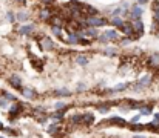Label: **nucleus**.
<instances>
[{
	"label": "nucleus",
	"instance_id": "obj_1",
	"mask_svg": "<svg viewBox=\"0 0 159 138\" xmlns=\"http://www.w3.org/2000/svg\"><path fill=\"white\" fill-rule=\"evenodd\" d=\"M81 26L87 28V26H91V28H107L108 26V17L104 15V14H98V15H90V17H85L84 20H81Z\"/></svg>",
	"mask_w": 159,
	"mask_h": 138
},
{
	"label": "nucleus",
	"instance_id": "obj_2",
	"mask_svg": "<svg viewBox=\"0 0 159 138\" xmlns=\"http://www.w3.org/2000/svg\"><path fill=\"white\" fill-rule=\"evenodd\" d=\"M102 126H110V127H121V129H124V127H128V121L124 117H121V115H111V117H108V118H104V120H101V121L98 123V127L101 129Z\"/></svg>",
	"mask_w": 159,
	"mask_h": 138
},
{
	"label": "nucleus",
	"instance_id": "obj_3",
	"mask_svg": "<svg viewBox=\"0 0 159 138\" xmlns=\"http://www.w3.org/2000/svg\"><path fill=\"white\" fill-rule=\"evenodd\" d=\"M56 12V8H53V6H47V5H39L37 6V11H36V15L40 22L43 23H48L50 22V18L54 15Z\"/></svg>",
	"mask_w": 159,
	"mask_h": 138
},
{
	"label": "nucleus",
	"instance_id": "obj_4",
	"mask_svg": "<svg viewBox=\"0 0 159 138\" xmlns=\"http://www.w3.org/2000/svg\"><path fill=\"white\" fill-rule=\"evenodd\" d=\"M128 14H130V5L127 2H122L119 3L116 8H113L110 11V15H114V17H122L124 20H128Z\"/></svg>",
	"mask_w": 159,
	"mask_h": 138
},
{
	"label": "nucleus",
	"instance_id": "obj_5",
	"mask_svg": "<svg viewBox=\"0 0 159 138\" xmlns=\"http://www.w3.org/2000/svg\"><path fill=\"white\" fill-rule=\"evenodd\" d=\"M37 45H39V48H40L42 51H45V52H53V51L57 49L56 42L53 40L51 37H47V35H43L42 39L37 42Z\"/></svg>",
	"mask_w": 159,
	"mask_h": 138
},
{
	"label": "nucleus",
	"instance_id": "obj_6",
	"mask_svg": "<svg viewBox=\"0 0 159 138\" xmlns=\"http://www.w3.org/2000/svg\"><path fill=\"white\" fill-rule=\"evenodd\" d=\"M67 129H74V127H82V112H74L67 117Z\"/></svg>",
	"mask_w": 159,
	"mask_h": 138
},
{
	"label": "nucleus",
	"instance_id": "obj_7",
	"mask_svg": "<svg viewBox=\"0 0 159 138\" xmlns=\"http://www.w3.org/2000/svg\"><path fill=\"white\" fill-rule=\"evenodd\" d=\"M20 95L25 98V100H28V101H36V100H39V94H37V91L36 89H33V88H30V86H23L20 91Z\"/></svg>",
	"mask_w": 159,
	"mask_h": 138
},
{
	"label": "nucleus",
	"instance_id": "obj_8",
	"mask_svg": "<svg viewBox=\"0 0 159 138\" xmlns=\"http://www.w3.org/2000/svg\"><path fill=\"white\" fill-rule=\"evenodd\" d=\"M144 15V8L139 6L138 3L130 5V14H128V20H142Z\"/></svg>",
	"mask_w": 159,
	"mask_h": 138
},
{
	"label": "nucleus",
	"instance_id": "obj_9",
	"mask_svg": "<svg viewBox=\"0 0 159 138\" xmlns=\"http://www.w3.org/2000/svg\"><path fill=\"white\" fill-rule=\"evenodd\" d=\"M36 29H37L36 23H23V25H20L19 28H17V32H19V35L30 37V35H33L34 32H36Z\"/></svg>",
	"mask_w": 159,
	"mask_h": 138
},
{
	"label": "nucleus",
	"instance_id": "obj_10",
	"mask_svg": "<svg viewBox=\"0 0 159 138\" xmlns=\"http://www.w3.org/2000/svg\"><path fill=\"white\" fill-rule=\"evenodd\" d=\"M131 26H133V32H135V40H139L141 37L145 34V25L142 20H130Z\"/></svg>",
	"mask_w": 159,
	"mask_h": 138
},
{
	"label": "nucleus",
	"instance_id": "obj_11",
	"mask_svg": "<svg viewBox=\"0 0 159 138\" xmlns=\"http://www.w3.org/2000/svg\"><path fill=\"white\" fill-rule=\"evenodd\" d=\"M90 60H91L90 52H76L74 54V63L77 66H88Z\"/></svg>",
	"mask_w": 159,
	"mask_h": 138
},
{
	"label": "nucleus",
	"instance_id": "obj_12",
	"mask_svg": "<svg viewBox=\"0 0 159 138\" xmlns=\"http://www.w3.org/2000/svg\"><path fill=\"white\" fill-rule=\"evenodd\" d=\"M145 64H147L148 69L159 71V52L148 54V57H147V60H145Z\"/></svg>",
	"mask_w": 159,
	"mask_h": 138
},
{
	"label": "nucleus",
	"instance_id": "obj_13",
	"mask_svg": "<svg viewBox=\"0 0 159 138\" xmlns=\"http://www.w3.org/2000/svg\"><path fill=\"white\" fill-rule=\"evenodd\" d=\"M6 81H8V85H10L13 89H16V91H20L23 88V78L20 75H17V74L10 75V77L6 78Z\"/></svg>",
	"mask_w": 159,
	"mask_h": 138
},
{
	"label": "nucleus",
	"instance_id": "obj_14",
	"mask_svg": "<svg viewBox=\"0 0 159 138\" xmlns=\"http://www.w3.org/2000/svg\"><path fill=\"white\" fill-rule=\"evenodd\" d=\"M65 120H67V110H53V112H50V121L51 123L64 124Z\"/></svg>",
	"mask_w": 159,
	"mask_h": 138
},
{
	"label": "nucleus",
	"instance_id": "obj_15",
	"mask_svg": "<svg viewBox=\"0 0 159 138\" xmlns=\"http://www.w3.org/2000/svg\"><path fill=\"white\" fill-rule=\"evenodd\" d=\"M136 81H138L142 88L148 89V88H152V86H153V83H155V77L152 75V74L145 72V74H142V75H139V78H138Z\"/></svg>",
	"mask_w": 159,
	"mask_h": 138
},
{
	"label": "nucleus",
	"instance_id": "obj_16",
	"mask_svg": "<svg viewBox=\"0 0 159 138\" xmlns=\"http://www.w3.org/2000/svg\"><path fill=\"white\" fill-rule=\"evenodd\" d=\"M119 32H121V35H125V37H130L131 40L135 42V32H133V26H131V23H130V20H125L124 22V25L118 29Z\"/></svg>",
	"mask_w": 159,
	"mask_h": 138
},
{
	"label": "nucleus",
	"instance_id": "obj_17",
	"mask_svg": "<svg viewBox=\"0 0 159 138\" xmlns=\"http://www.w3.org/2000/svg\"><path fill=\"white\" fill-rule=\"evenodd\" d=\"M102 34L110 40V43H113V42H119V39H121V32H119L118 29H114V28H107V29H104V31H102Z\"/></svg>",
	"mask_w": 159,
	"mask_h": 138
},
{
	"label": "nucleus",
	"instance_id": "obj_18",
	"mask_svg": "<svg viewBox=\"0 0 159 138\" xmlns=\"http://www.w3.org/2000/svg\"><path fill=\"white\" fill-rule=\"evenodd\" d=\"M74 92L73 91H70L68 88H57L51 92V95L53 97H57V98H70V97H73Z\"/></svg>",
	"mask_w": 159,
	"mask_h": 138
},
{
	"label": "nucleus",
	"instance_id": "obj_19",
	"mask_svg": "<svg viewBox=\"0 0 159 138\" xmlns=\"http://www.w3.org/2000/svg\"><path fill=\"white\" fill-rule=\"evenodd\" d=\"M93 106H94V109L98 110L99 114H102V115L110 114V110H111V106H110V103H108V100H107V101H98V103H93Z\"/></svg>",
	"mask_w": 159,
	"mask_h": 138
},
{
	"label": "nucleus",
	"instance_id": "obj_20",
	"mask_svg": "<svg viewBox=\"0 0 159 138\" xmlns=\"http://www.w3.org/2000/svg\"><path fill=\"white\" fill-rule=\"evenodd\" d=\"M96 123V115L93 112H82V127H91Z\"/></svg>",
	"mask_w": 159,
	"mask_h": 138
},
{
	"label": "nucleus",
	"instance_id": "obj_21",
	"mask_svg": "<svg viewBox=\"0 0 159 138\" xmlns=\"http://www.w3.org/2000/svg\"><path fill=\"white\" fill-rule=\"evenodd\" d=\"M30 20H31V14L26 11V9H20V11L16 12V22L17 23L23 25V23H28Z\"/></svg>",
	"mask_w": 159,
	"mask_h": 138
},
{
	"label": "nucleus",
	"instance_id": "obj_22",
	"mask_svg": "<svg viewBox=\"0 0 159 138\" xmlns=\"http://www.w3.org/2000/svg\"><path fill=\"white\" fill-rule=\"evenodd\" d=\"M102 55H105V57H111V58H114V57H119V46H105V48L102 49V52H101Z\"/></svg>",
	"mask_w": 159,
	"mask_h": 138
},
{
	"label": "nucleus",
	"instance_id": "obj_23",
	"mask_svg": "<svg viewBox=\"0 0 159 138\" xmlns=\"http://www.w3.org/2000/svg\"><path fill=\"white\" fill-rule=\"evenodd\" d=\"M79 35H77V32H67V35H65V39H64V43L65 45H68V46H77L79 45Z\"/></svg>",
	"mask_w": 159,
	"mask_h": 138
},
{
	"label": "nucleus",
	"instance_id": "obj_24",
	"mask_svg": "<svg viewBox=\"0 0 159 138\" xmlns=\"http://www.w3.org/2000/svg\"><path fill=\"white\" fill-rule=\"evenodd\" d=\"M82 12H84L85 17L101 14V12H99V9L96 8V6H93V5H90V3H84V5H82Z\"/></svg>",
	"mask_w": 159,
	"mask_h": 138
},
{
	"label": "nucleus",
	"instance_id": "obj_25",
	"mask_svg": "<svg viewBox=\"0 0 159 138\" xmlns=\"http://www.w3.org/2000/svg\"><path fill=\"white\" fill-rule=\"evenodd\" d=\"M50 31L51 34L56 37V39H59L60 42H64L65 39V29H64V26H50Z\"/></svg>",
	"mask_w": 159,
	"mask_h": 138
},
{
	"label": "nucleus",
	"instance_id": "obj_26",
	"mask_svg": "<svg viewBox=\"0 0 159 138\" xmlns=\"http://www.w3.org/2000/svg\"><path fill=\"white\" fill-rule=\"evenodd\" d=\"M124 18L122 17H114V15H110L108 17V26L110 28H114V29H119V28L124 25Z\"/></svg>",
	"mask_w": 159,
	"mask_h": 138
},
{
	"label": "nucleus",
	"instance_id": "obj_27",
	"mask_svg": "<svg viewBox=\"0 0 159 138\" xmlns=\"http://www.w3.org/2000/svg\"><path fill=\"white\" fill-rule=\"evenodd\" d=\"M153 112H155V110H153V103H148V101H147V103H145L142 107H141V109L138 110V114H139L141 117H148V115H153Z\"/></svg>",
	"mask_w": 159,
	"mask_h": 138
},
{
	"label": "nucleus",
	"instance_id": "obj_28",
	"mask_svg": "<svg viewBox=\"0 0 159 138\" xmlns=\"http://www.w3.org/2000/svg\"><path fill=\"white\" fill-rule=\"evenodd\" d=\"M73 107V104H70V103H67V101H62V100H59V101H56L54 104H53V109L54 110H68Z\"/></svg>",
	"mask_w": 159,
	"mask_h": 138
},
{
	"label": "nucleus",
	"instance_id": "obj_29",
	"mask_svg": "<svg viewBox=\"0 0 159 138\" xmlns=\"http://www.w3.org/2000/svg\"><path fill=\"white\" fill-rule=\"evenodd\" d=\"M0 97H3L5 100H8L10 103H16V101H19V98H17L13 92L10 91H3V89H0Z\"/></svg>",
	"mask_w": 159,
	"mask_h": 138
},
{
	"label": "nucleus",
	"instance_id": "obj_30",
	"mask_svg": "<svg viewBox=\"0 0 159 138\" xmlns=\"http://www.w3.org/2000/svg\"><path fill=\"white\" fill-rule=\"evenodd\" d=\"M128 91H131V92H133V94H142V92H145L147 89L141 86L138 81H131V85H130Z\"/></svg>",
	"mask_w": 159,
	"mask_h": 138
},
{
	"label": "nucleus",
	"instance_id": "obj_31",
	"mask_svg": "<svg viewBox=\"0 0 159 138\" xmlns=\"http://www.w3.org/2000/svg\"><path fill=\"white\" fill-rule=\"evenodd\" d=\"M128 131H131L133 134H139V132H144L145 131V124H141V123H133V124H128Z\"/></svg>",
	"mask_w": 159,
	"mask_h": 138
},
{
	"label": "nucleus",
	"instance_id": "obj_32",
	"mask_svg": "<svg viewBox=\"0 0 159 138\" xmlns=\"http://www.w3.org/2000/svg\"><path fill=\"white\" fill-rule=\"evenodd\" d=\"M94 42L98 43V45H104V46H108V45H110V40H108V39H107V37H105L102 32L98 35V39H96Z\"/></svg>",
	"mask_w": 159,
	"mask_h": 138
},
{
	"label": "nucleus",
	"instance_id": "obj_33",
	"mask_svg": "<svg viewBox=\"0 0 159 138\" xmlns=\"http://www.w3.org/2000/svg\"><path fill=\"white\" fill-rule=\"evenodd\" d=\"M131 42H133V40H131L130 39V37H125V35H121V39H119V46H121V48H125V46H128Z\"/></svg>",
	"mask_w": 159,
	"mask_h": 138
},
{
	"label": "nucleus",
	"instance_id": "obj_34",
	"mask_svg": "<svg viewBox=\"0 0 159 138\" xmlns=\"http://www.w3.org/2000/svg\"><path fill=\"white\" fill-rule=\"evenodd\" d=\"M2 132H5L8 137H17V135H19V132H17L14 127H10V126H8V127L5 126V127L2 129Z\"/></svg>",
	"mask_w": 159,
	"mask_h": 138
},
{
	"label": "nucleus",
	"instance_id": "obj_35",
	"mask_svg": "<svg viewBox=\"0 0 159 138\" xmlns=\"http://www.w3.org/2000/svg\"><path fill=\"white\" fill-rule=\"evenodd\" d=\"M88 88L84 81H79L77 85H76V94H84V92H87Z\"/></svg>",
	"mask_w": 159,
	"mask_h": 138
},
{
	"label": "nucleus",
	"instance_id": "obj_36",
	"mask_svg": "<svg viewBox=\"0 0 159 138\" xmlns=\"http://www.w3.org/2000/svg\"><path fill=\"white\" fill-rule=\"evenodd\" d=\"M5 17H6V22H10V23H16V12H14V11H8Z\"/></svg>",
	"mask_w": 159,
	"mask_h": 138
},
{
	"label": "nucleus",
	"instance_id": "obj_37",
	"mask_svg": "<svg viewBox=\"0 0 159 138\" xmlns=\"http://www.w3.org/2000/svg\"><path fill=\"white\" fill-rule=\"evenodd\" d=\"M11 106V103H10V101H8V100H5L3 97H0V107H2V109H6L8 110V107H10Z\"/></svg>",
	"mask_w": 159,
	"mask_h": 138
},
{
	"label": "nucleus",
	"instance_id": "obj_38",
	"mask_svg": "<svg viewBox=\"0 0 159 138\" xmlns=\"http://www.w3.org/2000/svg\"><path fill=\"white\" fill-rule=\"evenodd\" d=\"M141 118H142V117H141L139 114L133 115V117H131V118L128 120V124H133V123H139V121H141Z\"/></svg>",
	"mask_w": 159,
	"mask_h": 138
},
{
	"label": "nucleus",
	"instance_id": "obj_39",
	"mask_svg": "<svg viewBox=\"0 0 159 138\" xmlns=\"http://www.w3.org/2000/svg\"><path fill=\"white\" fill-rule=\"evenodd\" d=\"M14 2L19 3L20 6H26V5H28V0H14Z\"/></svg>",
	"mask_w": 159,
	"mask_h": 138
},
{
	"label": "nucleus",
	"instance_id": "obj_40",
	"mask_svg": "<svg viewBox=\"0 0 159 138\" xmlns=\"http://www.w3.org/2000/svg\"><path fill=\"white\" fill-rule=\"evenodd\" d=\"M153 121L159 124V112H153Z\"/></svg>",
	"mask_w": 159,
	"mask_h": 138
},
{
	"label": "nucleus",
	"instance_id": "obj_41",
	"mask_svg": "<svg viewBox=\"0 0 159 138\" xmlns=\"http://www.w3.org/2000/svg\"><path fill=\"white\" fill-rule=\"evenodd\" d=\"M139 6H144V5H148V0H138L136 2Z\"/></svg>",
	"mask_w": 159,
	"mask_h": 138
},
{
	"label": "nucleus",
	"instance_id": "obj_42",
	"mask_svg": "<svg viewBox=\"0 0 159 138\" xmlns=\"http://www.w3.org/2000/svg\"><path fill=\"white\" fill-rule=\"evenodd\" d=\"M133 138H147L144 134H133Z\"/></svg>",
	"mask_w": 159,
	"mask_h": 138
},
{
	"label": "nucleus",
	"instance_id": "obj_43",
	"mask_svg": "<svg viewBox=\"0 0 159 138\" xmlns=\"http://www.w3.org/2000/svg\"><path fill=\"white\" fill-rule=\"evenodd\" d=\"M3 127H5V126H3V123H2V121H0V131H2V129H3Z\"/></svg>",
	"mask_w": 159,
	"mask_h": 138
},
{
	"label": "nucleus",
	"instance_id": "obj_44",
	"mask_svg": "<svg viewBox=\"0 0 159 138\" xmlns=\"http://www.w3.org/2000/svg\"><path fill=\"white\" fill-rule=\"evenodd\" d=\"M33 2H39V3H40V0H33Z\"/></svg>",
	"mask_w": 159,
	"mask_h": 138
},
{
	"label": "nucleus",
	"instance_id": "obj_45",
	"mask_svg": "<svg viewBox=\"0 0 159 138\" xmlns=\"http://www.w3.org/2000/svg\"><path fill=\"white\" fill-rule=\"evenodd\" d=\"M158 135H159V126H158Z\"/></svg>",
	"mask_w": 159,
	"mask_h": 138
},
{
	"label": "nucleus",
	"instance_id": "obj_46",
	"mask_svg": "<svg viewBox=\"0 0 159 138\" xmlns=\"http://www.w3.org/2000/svg\"><path fill=\"white\" fill-rule=\"evenodd\" d=\"M0 138H5V137H3V135H0Z\"/></svg>",
	"mask_w": 159,
	"mask_h": 138
},
{
	"label": "nucleus",
	"instance_id": "obj_47",
	"mask_svg": "<svg viewBox=\"0 0 159 138\" xmlns=\"http://www.w3.org/2000/svg\"><path fill=\"white\" fill-rule=\"evenodd\" d=\"M111 138H116V137H111Z\"/></svg>",
	"mask_w": 159,
	"mask_h": 138
},
{
	"label": "nucleus",
	"instance_id": "obj_48",
	"mask_svg": "<svg viewBox=\"0 0 159 138\" xmlns=\"http://www.w3.org/2000/svg\"><path fill=\"white\" fill-rule=\"evenodd\" d=\"M158 107H159V104H158Z\"/></svg>",
	"mask_w": 159,
	"mask_h": 138
}]
</instances>
